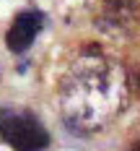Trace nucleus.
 Here are the masks:
<instances>
[{
  "mask_svg": "<svg viewBox=\"0 0 140 151\" xmlns=\"http://www.w3.org/2000/svg\"><path fill=\"white\" fill-rule=\"evenodd\" d=\"M130 151H140V141H135V143L130 146Z\"/></svg>",
  "mask_w": 140,
  "mask_h": 151,
  "instance_id": "6",
  "label": "nucleus"
},
{
  "mask_svg": "<svg viewBox=\"0 0 140 151\" xmlns=\"http://www.w3.org/2000/svg\"><path fill=\"white\" fill-rule=\"evenodd\" d=\"M47 24V16L42 11H36V8H26V11H18L13 16V21H11V26L5 31V47L13 52V55H23L31 45H34V39H36V34L44 29Z\"/></svg>",
  "mask_w": 140,
  "mask_h": 151,
  "instance_id": "3",
  "label": "nucleus"
},
{
  "mask_svg": "<svg viewBox=\"0 0 140 151\" xmlns=\"http://www.w3.org/2000/svg\"><path fill=\"white\" fill-rule=\"evenodd\" d=\"M99 26L109 31H135L140 26V3L138 0H101Z\"/></svg>",
  "mask_w": 140,
  "mask_h": 151,
  "instance_id": "4",
  "label": "nucleus"
},
{
  "mask_svg": "<svg viewBox=\"0 0 140 151\" xmlns=\"http://www.w3.org/2000/svg\"><path fill=\"white\" fill-rule=\"evenodd\" d=\"M124 76L99 45H86L75 55L60 83V102L68 125L99 130L124 104Z\"/></svg>",
  "mask_w": 140,
  "mask_h": 151,
  "instance_id": "1",
  "label": "nucleus"
},
{
  "mask_svg": "<svg viewBox=\"0 0 140 151\" xmlns=\"http://www.w3.org/2000/svg\"><path fill=\"white\" fill-rule=\"evenodd\" d=\"M0 141L13 151H47L49 130L29 109L3 107L0 109Z\"/></svg>",
  "mask_w": 140,
  "mask_h": 151,
  "instance_id": "2",
  "label": "nucleus"
},
{
  "mask_svg": "<svg viewBox=\"0 0 140 151\" xmlns=\"http://www.w3.org/2000/svg\"><path fill=\"white\" fill-rule=\"evenodd\" d=\"M124 83H127L130 94L140 99V63H138V65H132V68L127 70V76H124Z\"/></svg>",
  "mask_w": 140,
  "mask_h": 151,
  "instance_id": "5",
  "label": "nucleus"
}]
</instances>
